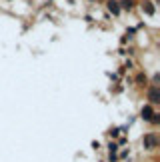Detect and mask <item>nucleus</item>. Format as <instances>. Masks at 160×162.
<instances>
[{
	"label": "nucleus",
	"instance_id": "obj_1",
	"mask_svg": "<svg viewBox=\"0 0 160 162\" xmlns=\"http://www.w3.org/2000/svg\"><path fill=\"white\" fill-rule=\"evenodd\" d=\"M148 98H150V102H152V104H156V102H158V90H156V86H152V88H150Z\"/></svg>",
	"mask_w": 160,
	"mask_h": 162
},
{
	"label": "nucleus",
	"instance_id": "obj_5",
	"mask_svg": "<svg viewBox=\"0 0 160 162\" xmlns=\"http://www.w3.org/2000/svg\"><path fill=\"white\" fill-rule=\"evenodd\" d=\"M122 6L130 10V8H132V0H122Z\"/></svg>",
	"mask_w": 160,
	"mask_h": 162
},
{
	"label": "nucleus",
	"instance_id": "obj_2",
	"mask_svg": "<svg viewBox=\"0 0 160 162\" xmlns=\"http://www.w3.org/2000/svg\"><path fill=\"white\" fill-rule=\"evenodd\" d=\"M152 116H154V112H152V108H150V106L142 108V118H146V120H152Z\"/></svg>",
	"mask_w": 160,
	"mask_h": 162
},
{
	"label": "nucleus",
	"instance_id": "obj_3",
	"mask_svg": "<svg viewBox=\"0 0 160 162\" xmlns=\"http://www.w3.org/2000/svg\"><path fill=\"white\" fill-rule=\"evenodd\" d=\"M108 10H110V12H114V14H118V12H120V8H118V2L110 0V2H108Z\"/></svg>",
	"mask_w": 160,
	"mask_h": 162
},
{
	"label": "nucleus",
	"instance_id": "obj_4",
	"mask_svg": "<svg viewBox=\"0 0 160 162\" xmlns=\"http://www.w3.org/2000/svg\"><path fill=\"white\" fill-rule=\"evenodd\" d=\"M142 8H144V10H146L148 14H154V8L150 6V2H144V4H142Z\"/></svg>",
	"mask_w": 160,
	"mask_h": 162
}]
</instances>
